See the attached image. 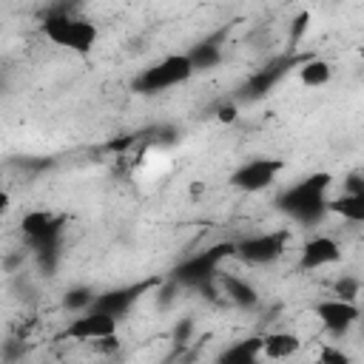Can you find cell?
Returning a JSON list of instances; mask_svg holds the SVG:
<instances>
[{"instance_id":"obj_13","label":"cell","mask_w":364,"mask_h":364,"mask_svg":"<svg viewBox=\"0 0 364 364\" xmlns=\"http://www.w3.org/2000/svg\"><path fill=\"white\" fill-rule=\"evenodd\" d=\"M341 259V247L333 236H313L301 245L299 267L301 270H321L327 264H336Z\"/></svg>"},{"instance_id":"obj_22","label":"cell","mask_w":364,"mask_h":364,"mask_svg":"<svg viewBox=\"0 0 364 364\" xmlns=\"http://www.w3.org/2000/svg\"><path fill=\"white\" fill-rule=\"evenodd\" d=\"M236 117H239L236 102H222V105L216 108V119H219V122H236Z\"/></svg>"},{"instance_id":"obj_24","label":"cell","mask_w":364,"mask_h":364,"mask_svg":"<svg viewBox=\"0 0 364 364\" xmlns=\"http://www.w3.org/2000/svg\"><path fill=\"white\" fill-rule=\"evenodd\" d=\"M344 193H364V179H361L358 171H353V173L347 176V182H344Z\"/></svg>"},{"instance_id":"obj_9","label":"cell","mask_w":364,"mask_h":364,"mask_svg":"<svg viewBox=\"0 0 364 364\" xmlns=\"http://www.w3.org/2000/svg\"><path fill=\"white\" fill-rule=\"evenodd\" d=\"M156 282L154 279H148V282H139V284H125V287H114V290H105V293H100L97 299H94V310H100V313H108V316H114V318H122L136 301H139V296L145 293V290H151Z\"/></svg>"},{"instance_id":"obj_2","label":"cell","mask_w":364,"mask_h":364,"mask_svg":"<svg viewBox=\"0 0 364 364\" xmlns=\"http://www.w3.org/2000/svg\"><path fill=\"white\" fill-rule=\"evenodd\" d=\"M43 34L60 46V48H68L74 54H88L94 46H97V26L91 20H82V17H71L68 11H51L46 20H43Z\"/></svg>"},{"instance_id":"obj_25","label":"cell","mask_w":364,"mask_h":364,"mask_svg":"<svg viewBox=\"0 0 364 364\" xmlns=\"http://www.w3.org/2000/svg\"><path fill=\"white\" fill-rule=\"evenodd\" d=\"M321 361H336V364H347L350 358H347L344 353H338V350H324V353H321Z\"/></svg>"},{"instance_id":"obj_23","label":"cell","mask_w":364,"mask_h":364,"mask_svg":"<svg viewBox=\"0 0 364 364\" xmlns=\"http://www.w3.org/2000/svg\"><path fill=\"white\" fill-rule=\"evenodd\" d=\"M191 333H193V321L191 318H182L176 324V330H173V341L176 344H185V341H191Z\"/></svg>"},{"instance_id":"obj_14","label":"cell","mask_w":364,"mask_h":364,"mask_svg":"<svg viewBox=\"0 0 364 364\" xmlns=\"http://www.w3.org/2000/svg\"><path fill=\"white\" fill-rule=\"evenodd\" d=\"M216 282H219V287H222V293L228 296L230 304L245 307V310H250V307L259 304V290L250 282H245L239 276H230V273H222V276L216 273Z\"/></svg>"},{"instance_id":"obj_8","label":"cell","mask_w":364,"mask_h":364,"mask_svg":"<svg viewBox=\"0 0 364 364\" xmlns=\"http://www.w3.org/2000/svg\"><path fill=\"white\" fill-rule=\"evenodd\" d=\"M117 324H119V318L88 307V313H82L80 318H74V321L63 330V338H74V341H100V338H105V336H114V333H117Z\"/></svg>"},{"instance_id":"obj_12","label":"cell","mask_w":364,"mask_h":364,"mask_svg":"<svg viewBox=\"0 0 364 364\" xmlns=\"http://www.w3.org/2000/svg\"><path fill=\"white\" fill-rule=\"evenodd\" d=\"M228 31H230V26H222V28H216L213 34H208L205 40H199L191 51H185L188 60H191V65H193V74H196V71H210V68H216V65L222 63V57H225V43H228Z\"/></svg>"},{"instance_id":"obj_16","label":"cell","mask_w":364,"mask_h":364,"mask_svg":"<svg viewBox=\"0 0 364 364\" xmlns=\"http://www.w3.org/2000/svg\"><path fill=\"white\" fill-rule=\"evenodd\" d=\"M259 355H262V338L253 336V338H242V341H236L233 347H228V350L219 355V361H222V364H250V361H256Z\"/></svg>"},{"instance_id":"obj_20","label":"cell","mask_w":364,"mask_h":364,"mask_svg":"<svg viewBox=\"0 0 364 364\" xmlns=\"http://www.w3.org/2000/svg\"><path fill=\"white\" fill-rule=\"evenodd\" d=\"M358 290H361V282H358L355 276H341V279H336V284H333V293H336L338 299H347V301H355V299H358Z\"/></svg>"},{"instance_id":"obj_26","label":"cell","mask_w":364,"mask_h":364,"mask_svg":"<svg viewBox=\"0 0 364 364\" xmlns=\"http://www.w3.org/2000/svg\"><path fill=\"white\" fill-rule=\"evenodd\" d=\"M9 208H11V196L0 188V216H6V210H9Z\"/></svg>"},{"instance_id":"obj_6","label":"cell","mask_w":364,"mask_h":364,"mask_svg":"<svg viewBox=\"0 0 364 364\" xmlns=\"http://www.w3.org/2000/svg\"><path fill=\"white\" fill-rule=\"evenodd\" d=\"M287 242H290L287 230L256 233V236H247V239L236 242L233 256H239L245 264H270V262H276L287 250Z\"/></svg>"},{"instance_id":"obj_18","label":"cell","mask_w":364,"mask_h":364,"mask_svg":"<svg viewBox=\"0 0 364 364\" xmlns=\"http://www.w3.org/2000/svg\"><path fill=\"white\" fill-rule=\"evenodd\" d=\"M327 210L338 213L347 222H364V193H341L338 199L327 202Z\"/></svg>"},{"instance_id":"obj_17","label":"cell","mask_w":364,"mask_h":364,"mask_svg":"<svg viewBox=\"0 0 364 364\" xmlns=\"http://www.w3.org/2000/svg\"><path fill=\"white\" fill-rule=\"evenodd\" d=\"M299 350V336L293 333H270L262 338V355L267 358H287Z\"/></svg>"},{"instance_id":"obj_15","label":"cell","mask_w":364,"mask_h":364,"mask_svg":"<svg viewBox=\"0 0 364 364\" xmlns=\"http://www.w3.org/2000/svg\"><path fill=\"white\" fill-rule=\"evenodd\" d=\"M330 77H333V65L321 57H307L304 63H299V80L307 88H321L330 82Z\"/></svg>"},{"instance_id":"obj_7","label":"cell","mask_w":364,"mask_h":364,"mask_svg":"<svg viewBox=\"0 0 364 364\" xmlns=\"http://www.w3.org/2000/svg\"><path fill=\"white\" fill-rule=\"evenodd\" d=\"M284 162L282 159H273V156H256V159H247L242 162L233 173H230V185L239 188V191H247V193H259L264 188H270L276 182V176L282 173Z\"/></svg>"},{"instance_id":"obj_1","label":"cell","mask_w":364,"mask_h":364,"mask_svg":"<svg viewBox=\"0 0 364 364\" xmlns=\"http://www.w3.org/2000/svg\"><path fill=\"white\" fill-rule=\"evenodd\" d=\"M330 185H333V176L327 171L310 173L301 182L282 191L276 205L282 213H287L290 219H296L301 225H318L327 213V188Z\"/></svg>"},{"instance_id":"obj_21","label":"cell","mask_w":364,"mask_h":364,"mask_svg":"<svg viewBox=\"0 0 364 364\" xmlns=\"http://www.w3.org/2000/svg\"><path fill=\"white\" fill-rule=\"evenodd\" d=\"M307 26H310V11H299V14L293 17V26H290V46H299V43H301Z\"/></svg>"},{"instance_id":"obj_19","label":"cell","mask_w":364,"mask_h":364,"mask_svg":"<svg viewBox=\"0 0 364 364\" xmlns=\"http://www.w3.org/2000/svg\"><path fill=\"white\" fill-rule=\"evenodd\" d=\"M94 299H97V293H94L91 287L77 284V287H68V290H65V296H63V307L80 313V310H88V307L94 304Z\"/></svg>"},{"instance_id":"obj_11","label":"cell","mask_w":364,"mask_h":364,"mask_svg":"<svg viewBox=\"0 0 364 364\" xmlns=\"http://www.w3.org/2000/svg\"><path fill=\"white\" fill-rule=\"evenodd\" d=\"M20 230H23V236L28 239V245L46 242V239H57V236H63V230H65V216L37 208V210H28V213L20 219Z\"/></svg>"},{"instance_id":"obj_10","label":"cell","mask_w":364,"mask_h":364,"mask_svg":"<svg viewBox=\"0 0 364 364\" xmlns=\"http://www.w3.org/2000/svg\"><path fill=\"white\" fill-rule=\"evenodd\" d=\"M316 316H318V321L324 324L327 333L344 336V333L358 321V304L333 296V299H324V301L316 304Z\"/></svg>"},{"instance_id":"obj_4","label":"cell","mask_w":364,"mask_h":364,"mask_svg":"<svg viewBox=\"0 0 364 364\" xmlns=\"http://www.w3.org/2000/svg\"><path fill=\"white\" fill-rule=\"evenodd\" d=\"M193 77V65L188 60V54H168L159 63L148 65L136 80H134V91L136 94H159L168 91L173 85H182Z\"/></svg>"},{"instance_id":"obj_3","label":"cell","mask_w":364,"mask_h":364,"mask_svg":"<svg viewBox=\"0 0 364 364\" xmlns=\"http://www.w3.org/2000/svg\"><path fill=\"white\" fill-rule=\"evenodd\" d=\"M233 250H236V242H216V245H210V247L188 256L185 262H179L171 270V279L179 287H202V284H208V282L216 279L222 259L233 256Z\"/></svg>"},{"instance_id":"obj_5","label":"cell","mask_w":364,"mask_h":364,"mask_svg":"<svg viewBox=\"0 0 364 364\" xmlns=\"http://www.w3.org/2000/svg\"><path fill=\"white\" fill-rule=\"evenodd\" d=\"M307 57H310V54H284V57L270 60L267 65H262L256 74H250V77L239 85L236 100H242V102H256V100L267 97V94L279 85V80H282L290 68H299V63H304Z\"/></svg>"}]
</instances>
